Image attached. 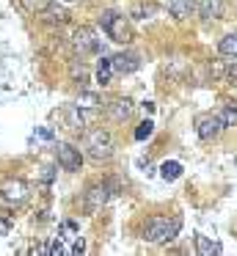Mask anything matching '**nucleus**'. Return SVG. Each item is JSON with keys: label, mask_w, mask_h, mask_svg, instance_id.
<instances>
[{"label": "nucleus", "mask_w": 237, "mask_h": 256, "mask_svg": "<svg viewBox=\"0 0 237 256\" xmlns=\"http://www.w3.org/2000/svg\"><path fill=\"white\" fill-rule=\"evenodd\" d=\"M179 228H182L179 218H152L143 226V240L152 245H163V242H171L179 234Z\"/></svg>", "instance_id": "obj_1"}, {"label": "nucleus", "mask_w": 237, "mask_h": 256, "mask_svg": "<svg viewBox=\"0 0 237 256\" xmlns=\"http://www.w3.org/2000/svg\"><path fill=\"white\" fill-rule=\"evenodd\" d=\"M86 152L91 160L102 162V160H110V154H113V138H110L108 130H91V132L86 135Z\"/></svg>", "instance_id": "obj_2"}, {"label": "nucleus", "mask_w": 237, "mask_h": 256, "mask_svg": "<svg viewBox=\"0 0 237 256\" xmlns=\"http://www.w3.org/2000/svg\"><path fill=\"white\" fill-rule=\"evenodd\" d=\"M99 22H102L105 34H108L113 42H119V44H127V42H130V28H127V17H121L119 12H105L102 17H99Z\"/></svg>", "instance_id": "obj_3"}, {"label": "nucleus", "mask_w": 237, "mask_h": 256, "mask_svg": "<svg viewBox=\"0 0 237 256\" xmlns=\"http://www.w3.org/2000/svg\"><path fill=\"white\" fill-rule=\"evenodd\" d=\"M110 193H113V184L110 182H99V184H91V188L86 190V196H83V210L91 215V212L102 210L105 204H108Z\"/></svg>", "instance_id": "obj_4"}, {"label": "nucleus", "mask_w": 237, "mask_h": 256, "mask_svg": "<svg viewBox=\"0 0 237 256\" xmlns=\"http://www.w3.org/2000/svg\"><path fill=\"white\" fill-rule=\"evenodd\" d=\"M28 196H31V188H28V182H22V179H6V182L0 184V198L11 206L25 204Z\"/></svg>", "instance_id": "obj_5"}, {"label": "nucleus", "mask_w": 237, "mask_h": 256, "mask_svg": "<svg viewBox=\"0 0 237 256\" xmlns=\"http://www.w3.org/2000/svg\"><path fill=\"white\" fill-rule=\"evenodd\" d=\"M72 47H75V52H80V56L99 52V42H97V36H94L91 28H77L75 34H72Z\"/></svg>", "instance_id": "obj_6"}, {"label": "nucleus", "mask_w": 237, "mask_h": 256, "mask_svg": "<svg viewBox=\"0 0 237 256\" xmlns=\"http://www.w3.org/2000/svg\"><path fill=\"white\" fill-rule=\"evenodd\" d=\"M55 157H58V166L64 168V171H69V174L80 171V162H83L80 149H75V146H69V144H58L55 146Z\"/></svg>", "instance_id": "obj_7"}, {"label": "nucleus", "mask_w": 237, "mask_h": 256, "mask_svg": "<svg viewBox=\"0 0 237 256\" xmlns=\"http://www.w3.org/2000/svg\"><path fill=\"white\" fill-rule=\"evenodd\" d=\"M220 130H223V122H220V116H198L196 122V132L201 140H212L220 135Z\"/></svg>", "instance_id": "obj_8"}, {"label": "nucleus", "mask_w": 237, "mask_h": 256, "mask_svg": "<svg viewBox=\"0 0 237 256\" xmlns=\"http://www.w3.org/2000/svg\"><path fill=\"white\" fill-rule=\"evenodd\" d=\"M110 64H113V72H119V74H132L138 66H141L135 56H124V52H121V56H113Z\"/></svg>", "instance_id": "obj_9"}, {"label": "nucleus", "mask_w": 237, "mask_h": 256, "mask_svg": "<svg viewBox=\"0 0 237 256\" xmlns=\"http://www.w3.org/2000/svg\"><path fill=\"white\" fill-rule=\"evenodd\" d=\"M196 8V0H168V12L174 20H187Z\"/></svg>", "instance_id": "obj_10"}, {"label": "nucleus", "mask_w": 237, "mask_h": 256, "mask_svg": "<svg viewBox=\"0 0 237 256\" xmlns=\"http://www.w3.org/2000/svg\"><path fill=\"white\" fill-rule=\"evenodd\" d=\"M198 14L204 20H220L223 17V3L220 0H201L198 3Z\"/></svg>", "instance_id": "obj_11"}, {"label": "nucleus", "mask_w": 237, "mask_h": 256, "mask_svg": "<svg viewBox=\"0 0 237 256\" xmlns=\"http://www.w3.org/2000/svg\"><path fill=\"white\" fill-rule=\"evenodd\" d=\"M64 122H66V127L75 130V132H83V127H86V118H83V113L77 105H69L64 110Z\"/></svg>", "instance_id": "obj_12"}, {"label": "nucleus", "mask_w": 237, "mask_h": 256, "mask_svg": "<svg viewBox=\"0 0 237 256\" xmlns=\"http://www.w3.org/2000/svg\"><path fill=\"white\" fill-rule=\"evenodd\" d=\"M110 116H113V122H127V118L132 116V102L130 100H119L110 105Z\"/></svg>", "instance_id": "obj_13"}, {"label": "nucleus", "mask_w": 237, "mask_h": 256, "mask_svg": "<svg viewBox=\"0 0 237 256\" xmlns=\"http://www.w3.org/2000/svg\"><path fill=\"white\" fill-rule=\"evenodd\" d=\"M196 254L198 256H212V254H220V245L218 242H209L204 234H196Z\"/></svg>", "instance_id": "obj_14"}, {"label": "nucleus", "mask_w": 237, "mask_h": 256, "mask_svg": "<svg viewBox=\"0 0 237 256\" xmlns=\"http://www.w3.org/2000/svg\"><path fill=\"white\" fill-rule=\"evenodd\" d=\"M218 50H220V56H223V58H237V34L223 36Z\"/></svg>", "instance_id": "obj_15"}, {"label": "nucleus", "mask_w": 237, "mask_h": 256, "mask_svg": "<svg viewBox=\"0 0 237 256\" xmlns=\"http://www.w3.org/2000/svg\"><path fill=\"white\" fill-rule=\"evenodd\" d=\"M110 78H113V64H110V58H102L97 66V83L99 86H108Z\"/></svg>", "instance_id": "obj_16"}, {"label": "nucleus", "mask_w": 237, "mask_h": 256, "mask_svg": "<svg viewBox=\"0 0 237 256\" xmlns=\"http://www.w3.org/2000/svg\"><path fill=\"white\" fill-rule=\"evenodd\" d=\"M102 105V102H99V96L97 94H91V91H80V96H77V108H86V110H97V108Z\"/></svg>", "instance_id": "obj_17"}, {"label": "nucleus", "mask_w": 237, "mask_h": 256, "mask_svg": "<svg viewBox=\"0 0 237 256\" xmlns=\"http://www.w3.org/2000/svg\"><path fill=\"white\" fill-rule=\"evenodd\" d=\"M160 176L165 179V182H174V179H179L182 176V166L179 162H163V168H160Z\"/></svg>", "instance_id": "obj_18"}, {"label": "nucleus", "mask_w": 237, "mask_h": 256, "mask_svg": "<svg viewBox=\"0 0 237 256\" xmlns=\"http://www.w3.org/2000/svg\"><path fill=\"white\" fill-rule=\"evenodd\" d=\"M44 14H47L44 20H47L50 25H64L66 20H69V14H66V8H58V6H50Z\"/></svg>", "instance_id": "obj_19"}, {"label": "nucleus", "mask_w": 237, "mask_h": 256, "mask_svg": "<svg viewBox=\"0 0 237 256\" xmlns=\"http://www.w3.org/2000/svg\"><path fill=\"white\" fill-rule=\"evenodd\" d=\"M50 6H53V0H22V8L31 14H44Z\"/></svg>", "instance_id": "obj_20"}, {"label": "nucleus", "mask_w": 237, "mask_h": 256, "mask_svg": "<svg viewBox=\"0 0 237 256\" xmlns=\"http://www.w3.org/2000/svg\"><path fill=\"white\" fill-rule=\"evenodd\" d=\"M220 122H223V127H237V108H234V105L223 108V113H220Z\"/></svg>", "instance_id": "obj_21"}, {"label": "nucleus", "mask_w": 237, "mask_h": 256, "mask_svg": "<svg viewBox=\"0 0 237 256\" xmlns=\"http://www.w3.org/2000/svg\"><path fill=\"white\" fill-rule=\"evenodd\" d=\"M152 132H154V124L146 118V122H141V124H138V130H135V138H138V140H146Z\"/></svg>", "instance_id": "obj_22"}, {"label": "nucleus", "mask_w": 237, "mask_h": 256, "mask_svg": "<svg viewBox=\"0 0 237 256\" xmlns=\"http://www.w3.org/2000/svg\"><path fill=\"white\" fill-rule=\"evenodd\" d=\"M72 78L80 80V83H86V80H88V72H86L83 66H77V64H72Z\"/></svg>", "instance_id": "obj_23"}, {"label": "nucleus", "mask_w": 237, "mask_h": 256, "mask_svg": "<svg viewBox=\"0 0 237 256\" xmlns=\"http://www.w3.org/2000/svg\"><path fill=\"white\" fill-rule=\"evenodd\" d=\"M47 248H50V256H61V254H66V250H64V245H61V237H55L53 242L47 245Z\"/></svg>", "instance_id": "obj_24"}, {"label": "nucleus", "mask_w": 237, "mask_h": 256, "mask_svg": "<svg viewBox=\"0 0 237 256\" xmlns=\"http://www.w3.org/2000/svg\"><path fill=\"white\" fill-rule=\"evenodd\" d=\"M83 250H86V242H83V237H75V245H72L66 254H72V256H80Z\"/></svg>", "instance_id": "obj_25"}, {"label": "nucleus", "mask_w": 237, "mask_h": 256, "mask_svg": "<svg viewBox=\"0 0 237 256\" xmlns=\"http://www.w3.org/2000/svg\"><path fill=\"white\" fill-rule=\"evenodd\" d=\"M53 176H55V174H53V168H47V166H42V168H39V179H42L44 184H50V182H53Z\"/></svg>", "instance_id": "obj_26"}, {"label": "nucleus", "mask_w": 237, "mask_h": 256, "mask_svg": "<svg viewBox=\"0 0 237 256\" xmlns=\"http://www.w3.org/2000/svg\"><path fill=\"white\" fill-rule=\"evenodd\" d=\"M209 72H212V78H220V74H223V66H220V64H212Z\"/></svg>", "instance_id": "obj_27"}, {"label": "nucleus", "mask_w": 237, "mask_h": 256, "mask_svg": "<svg viewBox=\"0 0 237 256\" xmlns=\"http://www.w3.org/2000/svg\"><path fill=\"white\" fill-rule=\"evenodd\" d=\"M143 110H146V113H154V102H143Z\"/></svg>", "instance_id": "obj_28"}]
</instances>
